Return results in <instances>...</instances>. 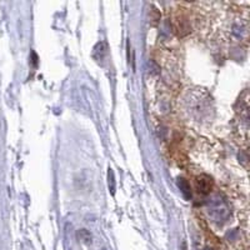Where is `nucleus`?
I'll return each mask as SVG.
<instances>
[{
  "label": "nucleus",
  "mask_w": 250,
  "mask_h": 250,
  "mask_svg": "<svg viewBox=\"0 0 250 250\" xmlns=\"http://www.w3.org/2000/svg\"><path fill=\"white\" fill-rule=\"evenodd\" d=\"M211 185H213V183H211V179L209 176L200 175L196 178V188H198L199 193L208 194L211 190Z\"/></svg>",
  "instance_id": "nucleus-2"
},
{
  "label": "nucleus",
  "mask_w": 250,
  "mask_h": 250,
  "mask_svg": "<svg viewBox=\"0 0 250 250\" xmlns=\"http://www.w3.org/2000/svg\"><path fill=\"white\" fill-rule=\"evenodd\" d=\"M77 235H78V239L82 240L83 243H85V244H89V243L91 242V234L89 233L88 230H85V229L78 231Z\"/></svg>",
  "instance_id": "nucleus-5"
},
{
  "label": "nucleus",
  "mask_w": 250,
  "mask_h": 250,
  "mask_svg": "<svg viewBox=\"0 0 250 250\" xmlns=\"http://www.w3.org/2000/svg\"><path fill=\"white\" fill-rule=\"evenodd\" d=\"M108 53V48H106L105 43H98L97 46L94 48V57L97 60H103L104 57Z\"/></svg>",
  "instance_id": "nucleus-4"
},
{
  "label": "nucleus",
  "mask_w": 250,
  "mask_h": 250,
  "mask_svg": "<svg viewBox=\"0 0 250 250\" xmlns=\"http://www.w3.org/2000/svg\"><path fill=\"white\" fill-rule=\"evenodd\" d=\"M204 250H211V249H209V248H207V249H204Z\"/></svg>",
  "instance_id": "nucleus-7"
},
{
  "label": "nucleus",
  "mask_w": 250,
  "mask_h": 250,
  "mask_svg": "<svg viewBox=\"0 0 250 250\" xmlns=\"http://www.w3.org/2000/svg\"><path fill=\"white\" fill-rule=\"evenodd\" d=\"M108 178H109V189H110L111 193L114 194V191H115V179H114V173L111 169H109Z\"/></svg>",
  "instance_id": "nucleus-6"
},
{
  "label": "nucleus",
  "mask_w": 250,
  "mask_h": 250,
  "mask_svg": "<svg viewBox=\"0 0 250 250\" xmlns=\"http://www.w3.org/2000/svg\"><path fill=\"white\" fill-rule=\"evenodd\" d=\"M207 208L208 214L215 223L227 222L229 215H230V210H229L227 202L220 195L211 196L208 202Z\"/></svg>",
  "instance_id": "nucleus-1"
},
{
  "label": "nucleus",
  "mask_w": 250,
  "mask_h": 250,
  "mask_svg": "<svg viewBox=\"0 0 250 250\" xmlns=\"http://www.w3.org/2000/svg\"><path fill=\"white\" fill-rule=\"evenodd\" d=\"M178 187H179V189L182 190V193H183V195H184L185 199L190 200L191 199V189H190V185H189V183H188L185 179H183V178H180V179L178 180Z\"/></svg>",
  "instance_id": "nucleus-3"
},
{
  "label": "nucleus",
  "mask_w": 250,
  "mask_h": 250,
  "mask_svg": "<svg viewBox=\"0 0 250 250\" xmlns=\"http://www.w3.org/2000/svg\"><path fill=\"white\" fill-rule=\"evenodd\" d=\"M103 250H106V249H103Z\"/></svg>",
  "instance_id": "nucleus-8"
}]
</instances>
